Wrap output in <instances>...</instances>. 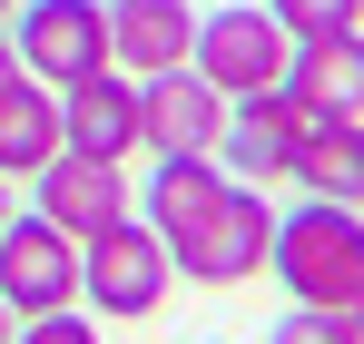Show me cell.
Wrapping results in <instances>:
<instances>
[{"label": "cell", "instance_id": "1", "mask_svg": "<svg viewBox=\"0 0 364 344\" xmlns=\"http://www.w3.org/2000/svg\"><path fill=\"white\" fill-rule=\"evenodd\" d=\"M138 217L158 227V246L187 286H246V276H266V246H276V207L217 158H158Z\"/></svg>", "mask_w": 364, "mask_h": 344}, {"label": "cell", "instance_id": "2", "mask_svg": "<svg viewBox=\"0 0 364 344\" xmlns=\"http://www.w3.org/2000/svg\"><path fill=\"white\" fill-rule=\"evenodd\" d=\"M266 266H276V286L296 295V305H355L364 295V207H345V197L286 207Z\"/></svg>", "mask_w": 364, "mask_h": 344}, {"label": "cell", "instance_id": "3", "mask_svg": "<svg viewBox=\"0 0 364 344\" xmlns=\"http://www.w3.org/2000/svg\"><path fill=\"white\" fill-rule=\"evenodd\" d=\"M178 286V266H168V246L148 217H119V227H99L79 246V305H99V315H119V325H148L158 305Z\"/></svg>", "mask_w": 364, "mask_h": 344}, {"label": "cell", "instance_id": "4", "mask_svg": "<svg viewBox=\"0 0 364 344\" xmlns=\"http://www.w3.org/2000/svg\"><path fill=\"white\" fill-rule=\"evenodd\" d=\"M286 59H296L286 20H276L266 0H246V10H207V20H197L187 69H207L217 99H256V89H286Z\"/></svg>", "mask_w": 364, "mask_h": 344}, {"label": "cell", "instance_id": "5", "mask_svg": "<svg viewBox=\"0 0 364 344\" xmlns=\"http://www.w3.org/2000/svg\"><path fill=\"white\" fill-rule=\"evenodd\" d=\"M10 50L30 79H89V69H109V0H20L10 10Z\"/></svg>", "mask_w": 364, "mask_h": 344}, {"label": "cell", "instance_id": "6", "mask_svg": "<svg viewBox=\"0 0 364 344\" xmlns=\"http://www.w3.org/2000/svg\"><path fill=\"white\" fill-rule=\"evenodd\" d=\"M0 305H10V315H60V305H79V236L50 227L40 207L0 227Z\"/></svg>", "mask_w": 364, "mask_h": 344}, {"label": "cell", "instance_id": "7", "mask_svg": "<svg viewBox=\"0 0 364 344\" xmlns=\"http://www.w3.org/2000/svg\"><path fill=\"white\" fill-rule=\"evenodd\" d=\"M227 99L207 89V69H158L138 79V148L148 158H217Z\"/></svg>", "mask_w": 364, "mask_h": 344}, {"label": "cell", "instance_id": "8", "mask_svg": "<svg viewBox=\"0 0 364 344\" xmlns=\"http://www.w3.org/2000/svg\"><path fill=\"white\" fill-rule=\"evenodd\" d=\"M296 138H305V99L296 89H256V99H227V128H217V168L266 187V177L296 168Z\"/></svg>", "mask_w": 364, "mask_h": 344}, {"label": "cell", "instance_id": "9", "mask_svg": "<svg viewBox=\"0 0 364 344\" xmlns=\"http://www.w3.org/2000/svg\"><path fill=\"white\" fill-rule=\"evenodd\" d=\"M30 187H40V217L69 227L79 246H89L99 227H119V217H128V158H79V148H60Z\"/></svg>", "mask_w": 364, "mask_h": 344}, {"label": "cell", "instance_id": "10", "mask_svg": "<svg viewBox=\"0 0 364 344\" xmlns=\"http://www.w3.org/2000/svg\"><path fill=\"white\" fill-rule=\"evenodd\" d=\"M60 148H79V158H128L138 148V79L119 59L60 89Z\"/></svg>", "mask_w": 364, "mask_h": 344}, {"label": "cell", "instance_id": "11", "mask_svg": "<svg viewBox=\"0 0 364 344\" xmlns=\"http://www.w3.org/2000/svg\"><path fill=\"white\" fill-rule=\"evenodd\" d=\"M187 50H197V10L187 0H109V59L128 79L187 69Z\"/></svg>", "mask_w": 364, "mask_h": 344}, {"label": "cell", "instance_id": "12", "mask_svg": "<svg viewBox=\"0 0 364 344\" xmlns=\"http://www.w3.org/2000/svg\"><path fill=\"white\" fill-rule=\"evenodd\" d=\"M286 89H296L315 118H364V30L296 40V59H286Z\"/></svg>", "mask_w": 364, "mask_h": 344}, {"label": "cell", "instance_id": "13", "mask_svg": "<svg viewBox=\"0 0 364 344\" xmlns=\"http://www.w3.org/2000/svg\"><path fill=\"white\" fill-rule=\"evenodd\" d=\"M305 197H345L364 207V118H315L305 109V138H296V168H286Z\"/></svg>", "mask_w": 364, "mask_h": 344}, {"label": "cell", "instance_id": "14", "mask_svg": "<svg viewBox=\"0 0 364 344\" xmlns=\"http://www.w3.org/2000/svg\"><path fill=\"white\" fill-rule=\"evenodd\" d=\"M50 158H60V89L10 79L0 89V177H40Z\"/></svg>", "mask_w": 364, "mask_h": 344}, {"label": "cell", "instance_id": "15", "mask_svg": "<svg viewBox=\"0 0 364 344\" xmlns=\"http://www.w3.org/2000/svg\"><path fill=\"white\" fill-rule=\"evenodd\" d=\"M266 344H364V325H355V305H286Z\"/></svg>", "mask_w": 364, "mask_h": 344}, {"label": "cell", "instance_id": "16", "mask_svg": "<svg viewBox=\"0 0 364 344\" xmlns=\"http://www.w3.org/2000/svg\"><path fill=\"white\" fill-rule=\"evenodd\" d=\"M286 20V40H335V30H364V0H266Z\"/></svg>", "mask_w": 364, "mask_h": 344}, {"label": "cell", "instance_id": "17", "mask_svg": "<svg viewBox=\"0 0 364 344\" xmlns=\"http://www.w3.org/2000/svg\"><path fill=\"white\" fill-rule=\"evenodd\" d=\"M10 344H99V325H89L79 305H60V315H20Z\"/></svg>", "mask_w": 364, "mask_h": 344}, {"label": "cell", "instance_id": "18", "mask_svg": "<svg viewBox=\"0 0 364 344\" xmlns=\"http://www.w3.org/2000/svg\"><path fill=\"white\" fill-rule=\"evenodd\" d=\"M10 79H30V69H20V50H10V40H0V89H10Z\"/></svg>", "mask_w": 364, "mask_h": 344}, {"label": "cell", "instance_id": "19", "mask_svg": "<svg viewBox=\"0 0 364 344\" xmlns=\"http://www.w3.org/2000/svg\"><path fill=\"white\" fill-rule=\"evenodd\" d=\"M0 227H10V177H0Z\"/></svg>", "mask_w": 364, "mask_h": 344}, {"label": "cell", "instance_id": "20", "mask_svg": "<svg viewBox=\"0 0 364 344\" xmlns=\"http://www.w3.org/2000/svg\"><path fill=\"white\" fill-rule=\"evenodd\" d=\"M10 325H20V315H10V305H0V344H10Z\"/></svg>", "mask_w": 364, "mask_h": 344}, {"label": "cell", "instance_id": "21", "mask_svg": "<svg viewBox=\"0 0 364 344\" xmlns=\"http://www.w3.org/2000/svg\"><path fill=\"white\" fill-rule=\"evenodd\" d=\"M10 10H20V0H0V20H10Z\"/></svg>", "mask_w": 364, "mask_h": 344}, {"label": "cell", "instance_id": "22", "mask_svg": "<svg viewBox=\"0 0 364 344\" xmlns=\"http://www.w3.org/2000/svg\"><path fill=\"white\" fill-rule=\"evenodd\" d=\"M355 325H364V295H355Z\"/></svg>", "mask_w": 364, "mask_h": 344}]
</instances>
